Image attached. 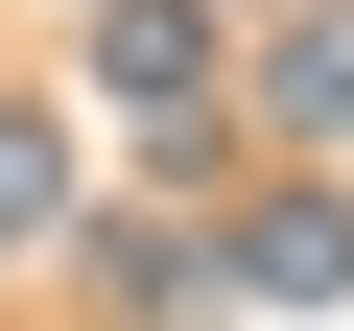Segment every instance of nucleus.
Wrapping results in <instances>:
<instances>
[{
  "mask_svg": "<svg viewBox=\"0 0 354 331\" xmlns=\"http://www.w3.org/2000/svg\"><path fill=\"white\" fill-rule=\"evenodd\" d=\"M260 95H283L307 142H354V0H330V24H283V48H260Z\"/></svg>",
  "mask_w": 354,
  "mask_h": 331,
  "instance_id": "3",
  "label": "nucleus"
},
{
  "mask_svg": "<svg viewBox=\"0 0 354 331\" xmlns=\"http://www.w3.org/2000/svg\"><path fill=\"white\" fill-rule=\"evenodd\" d=\"M236 284L260 307H354V190H260L236 213Z\"/></svg>",
  "mask_w": 354,
  "mask_h": 331,
  "instance_id": "1",
  "label": "nucleus"
},
{
  "mask_svg": "<svg viewBox=\"0 0 354 331\" xmlns=\"http://www.w3.org/2000/svg\"><path fill=\"white\" fill-rule=\"evenodd\" d=\"M95 71H118L142 118H189V95H213V24H189V0H118V24H95Z\"/></svg>",
  "mask_w": 354,
  "mask_h": 331,
  "instance_id": "2",
  "label": "nucleus"
},
{
  "mask_svg": "<svg viewBox=\"0 0 354 331\" xmlns=\"http://www.w3.org/2000/svg\"><path fill=\"white\" fill-rule=\"evenodd\" d=\"M0 237H71V142L48 118H0Z\"/></svg>",
  "mask_w": 354,
  "mask_h": 331,
  "instance_id": "4",
  "label": "nucleus"
}]
</instances>
